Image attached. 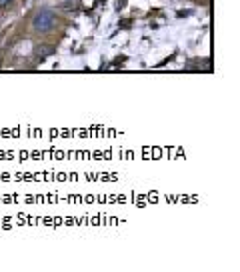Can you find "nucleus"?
Instances as JSON below:
<instances>
[{
    "mask_svg": "<svg viewBox=\"0 0 240 272\" xmlns=\"http://www.w3.org/2000/svg\"><path fill=\"white\" fill-rule=\"evenodd\" d=\"M32 26H34V30H38V32H48L54 26V14L50 10L36 12L34 18H32Z\"/></svg>",
    "mask_w": 240,
    "mask_h": 272,
    "instance_id": "1",
    "label": "nucleus"
},
{
    "mask_svg": "<svg viewBox=\"0 0 240 272\" xmlns=\"http://www.w3.org/2000/svg\"><path fill=\"white\" fill-rule=\"evenodd\" d=\"M12 2V0H0V8H4V6H8Z\"/></svg>",
    "mask_w": 240,
    "mask_h": 272,
    "instance_id": "2",
    "label": "nucleus"
}]
</instances>
